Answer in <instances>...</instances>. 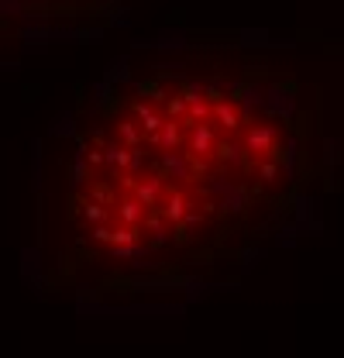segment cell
Here are the masks:
<instances>
[{"label":"cell","mask_w":344,"mask_h":358,"mask_svg":"<svg viewBox=\"0 0 344 358\" xmlns=\"http://www.w3.org/2000/svg\"><path fill=\"white\" fill-rule=\"evenodd\" d=\"M24 0H0V10H10V7H21Z\"/></svg>","instance_id":"obj_1"}]
</instances>
